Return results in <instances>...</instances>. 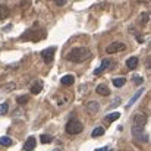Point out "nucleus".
I'll return each mask as SVG.
<instances>
[{
	"mask_svg": "<svg viewBox=\"0 0 151 151\" xmlns=\"http://www.w3.org/2000/svg\"><path fill=\"white\" fill-rule=\"evenodd\" d=\"M90 57H91V51L85 47H75L66 56V59L69 62H73V63H82V62L88 60Z\"/></svg>",
	"mask_w": 151,
	"mask_h": 151,
	"instance_id": "nucleus-1",
	"label": "nucleus"
},
{
	"mask_svg": "<svg viewBox=\"0 0 151 151\" xmlns=\"http://www.w3.org/2000/svg\"><path fill=\"white\" fill-rule=\"evenodd\" d=\"M147 125V114L144 111H137L132 116V129H144Z\"/></svg>",
	"mask_w": 151,
	"mask_h": 151,
	"instance_id": "nucleus-2",
	"label": "nucleus"
},
{
	"mask_svg": "<svg viewBox=\"0 0 151 151\" xmlns=\"http://www.w3.org/2000/svg\"><path fill=\"white\" fill-rule=\"evenodd\" d=\"M84 131V125L76 120V119H70L68 123H66V132L70 134V135H76V134H81Z\"/></svg>",
	"mask_w": 151,
	"mask_h": 151,
	"instance_id": "nucleus-3",
	"label": "nucleus"
},
{
	"mask_svg": "<svg viewBox=\"0 0 151 151\" xmlns=\"http://www.w3.org/2000/svg\"><path fill=\"white\" fill-rule=\"evenodd\" d=\"M125 49H126V46H125L123 43L114 41V43H111V44H109V46H107L106 51H107L109 54H113V53H117V51H123Z\"/></svg>",
	"mask_w": 151,
	"mask_h": 151,
	"instance_id": "nucleus-4",
	"label": "nucleus"
},
{
	"mask_svg": "<svg viewBox=\"0 0 151 151\" xmlns=\"http://www.w3.org/2000/svg\"><path fill=\"white\" fill-rule=\"evenodd\" d=\"M132 135L138 142H147L148 141V135L144 129H132Z\"/></svg>",
	"mask_w": 151,
	"mask_h": 151,
	"instance_id": "nucleus-5",
	"label": "nucleus"
},
{
	"mask_svg": "<svg viewBox=\"0 0 151 151\" xmlns=\"http://www.w3.org/2000/svg\"><path fill=\"white\" fill-rule=\"evenodd\" d=\"M85 110H87V113H88L90 116H94L96 113H99V110H100V104H99L97 101L91 100V101H88V103L85 104Z\"/></svg>",
	"mask_w": 151,
	"mask_h": 151,
	"instance_id": "nucleus-6",
	"label": "nucleus"
},
{
	"mask_svg": "<svg viewBox=\"0 0 151 151\" xmlns=\"http://www.w3.org/2000/svg\"><path fill=\"white\" fill-rule=\"evenodd\" d=\"M54 53H56V49L54 47H49V49L41 51V57H43V60L46 63H51L53 59H54Z\"/></svg>",
	"mask_w": 151,
	"mask_h": 151,
	"instance_id": "nucleus-7",
	"label": "nucleus"
},
{
	"mask_svg": "<svg viewBox=\"0 0 151 151\" xmlns=\"http://www.w3.org/2000/svg\"><path fill=\"white\" fill-rule=\"evenodd\" d=\"M110 65H111V60L110 59H103V62H101V65L94 70V75H101L107 68H110Z\"/></svg>",
	"mask_w": 151,
	"mask_h": 151,
	"instance_id": "nucleus-8",
	"label": "nucleus"
},
{
	"mask_svg": "<svg viewBox=\"0 0 151 151\" xmlns=\"http://www.w3.org/2000/svg\"><path fill=\"white\" fill-rule=\"evenodd\" d=\"M96 91H97V94H100V96H104V97L110 96V90H109V87H107L106 84H100V85H97Z\"/></svg>",
	"mask_w": 151,
	"mask_h": 151,
	"instance_id": "nucleus-9",
	"label": "nucleus"
},
{
	"mask_svg": "<svg viewBox=\"0 0 151 151\" xmlns=\"http://www.w3.org/2000/svg\"><path fill=\"white\" fill-rule=\"evenodd\" d=\"M35 145H37L35 138H34V137H29V138L25 141V151H32L35 148Z\"/></svg>",
	"mask_w": 151,
	"mask_h": 151,
	"instance_id": "nucleus-10",
	"label": "nucleus"
},
{
	"mask_svg": "<svg viewBox=\"0 0 151 151\" xmlns=\"http://www.w3.org/2000/svg\"><path fill=\"white\" fill-rule=\"evenodd\" d=\"M138 66V57H135V56H132V57H129L128 60H126V68L128 69H135Z\"/></svg>",
	"mask_w": 151,
	"mask_h": 151,
	"instance_id": "nucleus-11",
	"label": "nucleus"
},
{
	"mask_svg": "<svg viewBox=\"0 0 151 151\" xmlns=\"http://www.w3.org/2000/svg\"><path fill=\"white\" fill-rule=\"evenodd\" d=\"M73 82H75V78H73L72 75H65V76L60 79V84L65 85V87H69V85H72Z\"/></svg>",
	"mask_w": 151,
	"mask_h": 151,
	"instance_id": "nucleus-12",
	"label": "nucleus"
},
{
	"mask_svg": "<svg viewBox=\"0 0 151 151\" xmlns=\"http://www.w3.org/2000/svg\"><path fill=\"white\" fill-rule=\"evenodd\" d=\"M41 90H43V84H41L40 81H37V82H34V84L31 85V93H32V94H40Z\"/></svg>",
	"mask_w": 151,
	"mask_h": 151,
	"instance_id": "nucleus-13",
	"label": "nucleus"
},
{
	"mask_svg": "<svg viewBox=\"0 0 151 151\" xmlns=\"http://www.w3.org/2000/svg\"><path fill=\"white\" fill-rule=\"evenodd\" d=\"M148 19H150V13H148V12H142V13L139 15V19H138V21H139V25H142V27L147 25Z\"/></svg>",
	"mask_w": 151,
	"mask_h": 151,
	"instance_id": "nucleus-14",
	"label": "nucleus"
},
{
	"mask_svg": "<svg viewBox=\"0 0 151 151\" xmlns=\"http://www.w3.org/2000/svg\"><path fill=\"white\" fill-rule=\"evenodd\" d=\"M144 91H145V90H144V88H141V90H139V91H138V93H137V94H135V96H134L131 100H129V103L126 104V107H131V106H132L135 101H137L138 99H139V97H141V96H142V94H144Z\"/></svg>",
	"mask_w": 151,
	"mask_h": 151,
	"instance_id": "nucleus-15",
	"label": "nucleus"
},
{
	"mask_svg": "<svg viewBox=\"0 0 151 151\" xmlns=\"http://www.w3.org/2000/svg\"><path fill=\"white\" fill-rule=\"evenodd\" d=\"M7 16H9V7L4 6V4H0V21L6 19Z\"/></svg>",
	"mask_w": 151,
	"mask_h": 151,
	"instance_id": "nucleus-16",
	"label": "nucleus"
},
{
	"mask_svg": "<svg viewBox=\"0 0 151 151\" xmlns=\"http://www.w3.org/2000/svg\"><path fill=\"white\" fill-rule=\"evenodd\" d=\"M119 117H120V113H119V111H114V113H110V114L106 116V122L110 123V122H114V120L119 119Z\"/></svg>",
	"mask_w": 151,
	"mask_h": 151,
	"instance_id": "nucleus-17",
	"label": "nucleus"
},
{
	"mask_svg": "<svg viewBox=\"0 0 151 151\" xmlns=\"http://www.w3.org/2000/svg\"><path fill=\"white\" fill-rule=\"evenodd\" d=\"M13 144V141L9 138V137H0V145L3 147H10Z\"/></svg>",
	"mask_w": 151,
	"mask_h": 151,
	"instance_id": "nucleus-18",
	"label": "nucleus"
},
{
	"mask_svg": "<svg viewBox=\"0 0 151 151\" xmlns=\"http://www.w3.org/2000/svg\"><path fill=\"white\" fill-rule=\"evenodd\" d=\"M101 135H104V128H103V126L96 128V129L93 131V134H91L93 138H99V137H101Z\"/></svg>",
	"mask_w": 151,
	"mask_h": 151,
	"instance_id": "nucleus-19",
	"label": "nucleus"
},
{
	"mask_svg": "<svg viewBox=\"0 0 151 151\" xmlns=\"http://www.w3.org/2000/svg\"><path fill=\"white\" fill-rule=\"evenodd\" d=\"M113 84H114V87L120 88V87H123V85L126 84V79H125V78H114V79H113Z\"/></svg>",
	"mask_w": 151,
	"mask_h": 151,
	"instance_id": "nucleus-20",
	"label": "nucleus"
},
{
	"mask_svg": "<svg viewBox=\"0 0 151 151\" xmlns=\"http://www.w3.org/2000/svg\"><path fill=\"white\" fill-rule=\"evenodd\" d=\"M40 141L43 142V144H49L53 141V137L51 135H47V134H43L41 137H40Z\"/></svg>",
	"mask_w": 151,
	"mask_h": 151,
	"instance_id": "nucleus-21",
	"label": "nucleus"
},
{
	"mask_svg": "<svg viewBox=\"0 0 151 151\" xmlns=\"http://www.w3.org/2000/svg\"><path fill=\"white\" fill-rule=\"evenodd\" d=\"M7 110H9L7 103H1V104H0V114H1V116H3V114H6V113H7Z\"/></svg>",
	"mask_w": 151,
	"mask_h": 151,
	"instance_id": "nucleus-22",
	"label": "nucleus"
},
{
	"mask_svg": "<svg viewBox=\"0 0 151 151\" xmlns=\"http://www.w3.org/2000/svg\"><path fill=\"white\" fill-rule=\"evenodd\" d=\"M28 101V96H18L16 97V103L18 104H25Z\"/></svg>",
	"mask_w": 151,
	"mask_h": 151,
	"instance_id": "nucleus-23",
	"label": "nucleus"
},
{
	"mask_svg": "<svg viewBox=\"0 0 151 151\" xmlns=\"http://www.w3.org/2000/svg\"><path fill=\"white\" fill-rule=\"evenodd\" d=\"M16 88V84L15 82H9L6 87H4V90H15Z\"/></svg>",
	"mask_w": 151,
	"mask_h": 151,
	"instance_id": "nucleus-24",
	"label": "nucleus"
},
{
	"mask_svg": "<svg viewBox=\"0 0 151 151\" xmlns=\"http://www.w3.org/2000/svg\"><path fill=\"white\" fill-rule=\"evenodd\" d=\"M134 82L138 85V84H141V82H142V78H141V76H135V78H134Z\"/></svg>",
	"mask_w": 151,
	"mask_h": 151,
	"instance_id": "nucleus-25",
	"label": "nucleus"
},
{
	"mask_svg": "<svg viewBox=\"0 0 151 151\" xmlns=\"http://www.w3.org/2000/svg\"><path fill=\"white\" fill-rule=\"evenodd\" d=\"M56 4L57 6H65L66 4V0H56Z\"/></svg>",
	"mask_w": 151,
	"mask_h": 151,
	"instance_id": "nucleus-26",
	"label": "nucleus"
},
{
	"mask_svg": "<svg viewBox=\"0 0 151 151\" xmlns=\"http://www.w3.org/2000/svg\"><path fill=\"white\" fill-rule=\"evenodd\" d=\"M145 66H147V68H151V56H148V57H147V62H145Z\"/></svg>",
	"mask_w": 151,
	"mask_h": 151,
	"instance_id": "nucleus-27",
	"label": "nucleus"
},
{
	"mask_svg": "<svg viewBox=\"0 0 151 151\" xmlns=\"http://www.w3.org/2000/svg\"><path fill=\"white\" fill-rule=\"evenodd\" d=\"M96 151H107V147H103V148H97Z\"/></svg>",
	"mask_w": 151,
	"mask_h": 151,
	"instance_id": "nucleus-28",
	"label": "nucleus"
},
{
	"mask_svg": "<svg viewBox=\"0 0 151 151\" xmlns=\"http://www.w3.org/2000/svg\"><path fill=\"white\" fill-rule=\"evenodd\" d=\"M54 151H60V150H54Z\"/></svg>",
	"mask_w": 151,
	"mask_h": 151,
	"instance_id": "nucleus-29",
	"label": "nucleus"
}]
</instances>
